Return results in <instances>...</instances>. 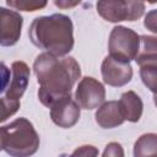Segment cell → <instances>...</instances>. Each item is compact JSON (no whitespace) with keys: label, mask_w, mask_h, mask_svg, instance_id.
Segmentation results:
<instances>
[{"label":"cell","mask_w":157,"mask_h":157,"mask_svg":"<svg viewBox=\"0 0 157 157\" xmlns=\"http://www.w3.org/2000/svg\"><path fill=\"white\" fill-rule=\"evenodd\" d=\"M33 71L39 85L38 98L48 108L71 96L74 85L81 77V67L75 58L56 56L49 52L40 53L36 58Z\"/></svg>","instance_id":"6da1fadb"},{"label":"cell","mask_w":157,"mask_h":157,"mask_svg":"<svg viewBox=\"0 0 157 157\" xmlns=\"http://www.w3.org/2000/svg\"><path fill=\"white\" fill-rule=\"evenodd\" d=\"M105 99L104 86L94 77L86 76L81 78L75 92V101L82 109L92 110L98 108Z\"/></svg>","instance_id":"52a82bcc"},{"label":"cell","mask_w":157,"mask_h":157,"mask_svg":"<svg viewBox=\"0 0 157 157\" xmlns=\"http://www.w3.org/2000/svg\"><path fill=\"white\" fill-rule=\"evenodd\" d=\"M31 42L56 56H66L74 48V25L69 16L53 13L36 17L28 29Z\"/></svg>","instance_id":"7a4b0ae2"},{"label":"cell","mask_w":157,"mask_h":157,"mask_svg":"<svg viewBox=\"0 0 157 157\" xmlns=\"http://www.w3.org/2000/svg\"><path fill=\"white\" fill-rule=\"evenodd\" d=\"M144 26L148 31L157 34V9L151 10L146 13L145 20H144Z\"/></svg>","instance_id":"ac0fdd59"},{"label":"cell","mask_w":157,"mask_h":157,"mask_svg":"<svg viewBox=\"0 0 157 157\" xmlns=\"http://www.w3.org/2000/svg\"><path fill=\"white\" fill-rule=\"evenodd\" d=\"M128 2V21L139 20L145 12L144 0H126Z\"/></svg>","instance_id":"e0dca14e"},{"label":"cell","mask_w":157,"mask_h":157,"mask_svg":"<svg viewBox=\"0 0 157 157\" xmlns=\"http://www.w3.org/2000/svg\"><path fill=\"white\" fill-rule=\"evenodd\" d=\"M103 156L107 157V156H124V151H123V147L118 142H109L107 146H105V150L103 152Z\"/></svg>","instance_id":"d6986e66"},{"label":"cell","mask_w":157,"mask_h":157,"mask_svg":"<svg viewBox=\"0 0 157 157\" xmlns=\"http://www.w3.org/2000/svg\"><path fill=\"white\" fill-rule=\"evenodd\" d=\"M82 0H54V4L56 7L66 10V9H72L77 6Z\"/></svg>","instance_id":"44dd1931"},{"label":"cell","mask_w":157,"mask_h":157,"mask_svg":"<svg viewBox=\"0 0 157 157\" xmlns=\"http://www.w3.org/2000/svg\"><path fill=\"white\" fill-rule=\"evenodd\" d=\"M144 1H147L148 4H156L157 2V0H144Z\"/></svg>","instance_id":"603a6c76"},{"label":"cell","mask_w":157,"mask_h":157,"mask_svg":"<svg viewBox=\"0 0 157 157\" xmlns=\"http://www.w3.org/2000/svg\"><path fill=\"white\" fill-rule=\"evenodd\" d=\"M153 103H155V105L157 107V93L153 94Z\"/></svg>","instance_id":"7402d4cb"},{"label":"cell","mask_w":157,"mask_h":157,"mask_svg":"<svg viewBox=\"0 0 157 157\" xmlns=\"http://www.w3.org/2000/svg\"><path fill=\"white\" fill-rule=\"evenodd\" d=\"M109 55L126 61L135 60L140 49V36L124 26H115L108 40Z\"/></svg>","instance_id":"5b68a950"},{"label":"cell","mask_w":157,"mask_h":157,"mask_svg":"<svg viewBox=\"0 0 157 157\" xmlns=\"http://www.w3.org/2000/svg\"><path fill=\"white\" fill-rule=\"evenodd\" d=\"M103 82L112 87H123L132 78V67L130 61L108 55L101 66Z\"/></svg>","instance_id":"8992f818"},{"label":"cell","mask_w":157,"mask_h":157,"mask_svg":"<svg viewBox=\"0 0 157 157\" xmlns=\"http://www.w3.org/2000/svg\"><path fill=\"white\" fill-rule=\"evenodd\" d=\"M0 13V44L2 47H12L21 37L23 18L20 12L9 10L6 7H1Z\"/></svg>","instance_id":"9c48e42d"},{"label":"cell","mask_w":157,"mask_h":157,"mask_svg":"<svg viewBox=\"0 0 157 157\" xmlns=\"http://www.w3.org/2000/svg\"><path fill=\"white\" fill-rule=\"evenodd\" d=\"M140 77L144 85L153 93H157V65L140 66Z\"/></svg>","instance_id":"2e32d148"},{"label":"cell","mask_w":157,"mask_h":157,"mask_svg":"<svg viewBox=\"0 0 157 157\" xmlns=\"http://www.w3.org/2000/svg\"><path fill=\"white\" fill-rule=\"evenodd\" d=\"M98 15L112 23L128 21V2L126 0H98L97 1Z\"/></svg>","instance_id":"8fae6325"},{"label":"cell","mask_w":157,"mask_h":157,"mask_svg":"<svg viewBox=\"0 0 157 157\" xmlns=\"http://www.w3.org/2000/svg\"><path fill=\"white\" fill-rule=\"evenodd\" d=\"M81 107L71 97L67 96L50 107V118L52 121L63 129L72 128L80 119Z\"/></svg>","instance_id":"ba28073f"},{"label":"cell","mask_w":157,"mask_h":157,"mask_svg":"<svg viewBox=\"0 0 157 157\" xmlns=\"http://www.w3.org/2000/svg\"><path fill=\"white\" fill-rule=\"evenodd\" d=\"M135 61L139 66L157 65V37L140 36V49Z\"/></svg>","instance_id":"4fadbf2b"},{"label":"cell","mask_w":157,"mask_h":157,"mask_svg":"<svg viewBox=\"0 0 157 157\" xmlns=\"http://www.w3.org/2000/svg\"><path fill=\"white\" fill-rule=\"evenodd\" d=\"M118 102L125 120L130 123H137L140 120L144 110V103L137 93L134 91H126L120 96Z\"/></svg>","instance_id":"7c38bea8"},{"label":"cell","mask_w":157,"mask_h":157,"mask_svg":"<svg viewBox=\"0 0 157 157\" xmlns=\"http://www.w3.org/2000/svg\"><path fill=\"white\" fill-rule=\"evenodd\" d=\"M7 6L25 12H33L47 6L48 0H6Z\"/></svg>","instance_id":"9a60e30c"},{"label":"cell","mask_w":157,"mask_h":157,"mask_svg":"<svg viewBox=\"0 0 157 157\" xmlns=\"http://www.w3.org/2000/svg\"><path fill=\"white\" fill-rule=\"evenodd\" d=\"M134 156H157V134L141 135L134 145Z\"/></svg>","instance_id":"5bb4252c"},{"label":"cell","mask_w":157,"mask_h":157,"mask_svg":"<svg viewBox=\"0 0 157 157\" xmlns=\"http://www.w3.org/2000/svg\"><path fill=\"white\" fill-rule=\"evenodd\" d=\"M71 155L72 156H97L98 150L92 145H82L77 147Z\"/></svg>","instance_id":"ffe728a7"},{"label":"cell","mask_w":157,"mask_h":157,"mask_svg":"<svg viewBox=\"0 0 157 157\" xmlns=\"http://www.w3.org/2000/svg\"><path fill=\"white\" fill-rule=\"evenodd\" d=\"M39 135L26 118H17L0 129V147L13 157H27L37 152Z\"/></svg>","instance_id":"3957f363"},{"label":"cell","mask_w":157,"mask_h":157,"mask_svg":"<svg viewBox=\"0 0 157 157\" xmlns=\"http://www.w3.org/2000/svg\"><path fill=\"white\" fill-rule=\"evenodd\" d=\"M94 118L96 123L103 129H113L125 121L118 101L103 102L98 107Z\"/></svg>","instance_id":"30bf717a"},{"label":"cell","mask_w":157,"mask_h":157,"mask_svg":"<svg viewBox=\"0 0 157 157\" xmlns=\"http://www.w3.org/2000/svg\"><path fill=\"white\" fill-rule=\"evenodd\" d=\"M29 67L25 61H13L11 65V81L2 92V115L1 121L13 115L20 108V99L22 98L28 82H29Z\"/></svg>","instance_id":"277c9868"}]
</instances>
